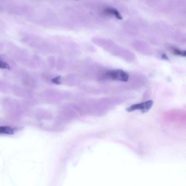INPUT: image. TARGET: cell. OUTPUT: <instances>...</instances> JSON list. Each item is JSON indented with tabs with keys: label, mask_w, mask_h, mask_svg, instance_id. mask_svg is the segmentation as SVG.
Returning a JSON list of instances; mask_svg holds the SVG:
<instances>
[{
	"label": "cell",
	"mask_w": 186,
	"mask_h": 186,
	"mask_svg": "<svg viewBox=\"0 0 186 186\" xmlns=\"http://www.w3.org/2000/svg\"><path fill=\"white\" fill-rule=\"evenodd\" d=\"M153 105V101L152 100L147 101L145 102L133 104L127 109L128 112H131L136 110H140L143 113L148 112Z\"/></svg>",
	"instance_id": "cell-2"
},
{
	"label": "cell",
	"mask_w": 186,
	"mask_h": 186,
	"mask_svg": "<svg viewBox=\"0 0 186 186\" xmlns=\"http://www.w3.org/2000/svg\"><path fill=\"white\" fill-rule=\"evenodd\" d=\"M171 51L173 54L175 55L182 56H186V51H182L175 48H172Z\"/></svg>",
	"instance_id": "cell-5"
},
{
	"label": "cell",
	"mask_w": 186,
	"mask_h": 186,
	"mask_svg": "<svg viewBox=\"0 0 186 186\" xmlns=\"http://www.w3.org/2000/svg\"><path fill=\"white\" fill-rule=\"evenodd\" d=\"M14 130L13 128L9 127H0V133L12 135L14 133Z\"/></svg>",
	"instance_id": "cell-4"
},
{
	"label": "cell",
	"mask_w": 186,
	"mask_h": 186,
	"mask_svg": "<svg viewBox=\"0 0 186 186\" xmlns=\"http://www.w3.org/2000/svg\"><path fill=\"white\" fill-rule=\"evenodd\" d=\"M106 75L111 79L123 82L127 81L129 78L128 74L126 72L121 69L109 71L107 73Z\"/></svg>",
	"instance_id": "cell-1"
},
{
	"label": "cell",
	"mask_w": 186,
	"mask_h": 186,
	"mask_svg": "<svg viewBox=\"0 0 186 186\" xmlns=\"http://www.w3.org/2000/svg\"><path fill=\"white\" fill-rule=\"evenodd\" d=\"M0 67L2 68L9 69V66L5 62L0 60Z\"/></svg>",
	"instance_id": "cell-6"
},
{
	"label": "cell",
	"mask_w": 186,
	"mask_h": 186,
	"mask_svg": "<svg viewBox=\"0 0 186 186\" xmlns=\"http://www.w3.org/2000/svg\"><path fill=\"white\" fill-rule=\"evenodd\" d=\"M161 58L163 59L166 60H168L169 59L168 57L167 56L166 54H162Z\"/></svg>",
	"instance_id": "cell-7"
},
{
	"label": "cell",
	"mask_w": 186,
	"mask_h": 186,
	"mask_svg": "<svg viewBox=\"0 0 186 186\" xmlns=\"http://www.w3.org/2000/svg\"><path fill=\"white\" fill-rule=\"evenodd\" d=\"M105 13L109 15H112L115 16L118 19L121 20L122 17H121L119 12L116 9L111 8H107L104 10Z\"/></svg>",
	"instance_id": "cell-3"
}]
</instances>
